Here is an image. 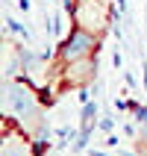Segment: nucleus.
I'll return each mask as SVG.
<instances>
[{"mask_svg": "<svg viewBox=\"0 0 147 156\" xmlns=\"http://www.w3.org/2000/svg\"><path fill=\"white\" fill-rule=\"evenodd\" d=\"M3 112H9L15 121H33L38 115V94L26 77L3 83Z\"/></svg>", "mask_w": 147, "mask_h": 156, "instance_id": "obj_1", "label": "nucleus"}, {"mask_svg": "<svg viewBox=\"0 0 147 156\" xmlns=\"http://www.w3.org/2000/svg\"><path fill=\"white\" fill-rule=\"evenodd\" d=\"M97 35L82 30V27H74L68 33V38L59 44V62L62 65H68V62H79V59H88V56H94L100 47H97Z\"/></svg>", "mask_w": 147, "mask_h": 156, "instance_id": "obj_2", "label": "nucleus"}, {"mask_svg": "<svg viewBox=\"0 0 147 156\" xmlns=\"http://www.w3.org/2000/svg\"><path fill=\"white\" fill-rule=\"evenodd\" d=\"M71 18H74L77 27H82V30H88V33H94V35H100L106 27L112 24V15H109V9H106L103 0H77Z\"/></svg>", "mask_w": 147, "mask_h": 156, "instance_id": "obj_3", "label": "nucleus"}, {"mask_svg": "<svg viewBox=\"0 0 147 156\" xmlns=\"http://www.w3.org/2000/svg\"><path fill=\"white\" fill-rule=\"evenodd\" d=\"M94 77H97V59H94V56L79 59V62H68L65 71H62L65 86H77V88H86Z\"/></svg>", "mask_w": 147, "mask_h": 156, "instance_id": "obj_4", "label": "nucleus"}, {"mask_svg": "<svg viewBox=\"0 0 147 156\" xmlns=\"http://www.w3.org/2000/svg\"><path fill=\"white\" fill-rule=\"evenodd\" d=\"M0 156H38V153H35V141H30L21 130L9 127L3 133V153Z\"/></svg>", "mask_w": 147, "mask_h": 156, "instance_id": "obj_5", "label": "nucleus"}, {"mask_svg": "<svg viewBox=\"0 0 147 156\" xmlns=\"http://www.w3.org/2000/svg\"><path fill=\"white\" fill-rule=\"evenodd\" d=\"M94 118H97V103H82V112H79V130L94 133Z\"/></svg>", "mask_w": 147, "mask_h": 156, "instance_id": "obj_6", "label": "nucleus"}, {"mask_svg": "<svg viewBox=\"0 0 147 156\" xmlns=\"http://www.w3.org/2000/svg\"><path fill=\"white\" fill-rule=\"evenodd\" d=\"M88 139H91V133H86V130L74 133V136H71V150H74V153H82L86 144H88Z\"/></svg>", "mask_w": 147, "mask_h": 156, "instance_id": "obj_7", "label": "nucleus"}, {"mask_svg": "<svg viewBox=\"0 0 147 156\" xmlns=\"http://www.w3.org/2000/svg\"><path fill=\"white\" fill-rule=\"evenodd\" d=\"M6 27L12 30V33H18V35H26V38H30V30H26V27L21 24V21H15V18H6Z\"/></svg>", "mask_w": 147, "mask_h": 156, "instance_id": "obj_8", "label": "nucleus"}, {"mask_svg": "<svg viewBox=\"0 0 147 156\" xmlns=\"http://www.w3.org/2000/svg\"><path fill=\"white\" fill-rule=\"evenodd\" d=\"M97 127H100V133H112L115 130V121H112V118H103V121H97Z\"/></svg>", "mask_w": 147, "mask_h": 156, "instance_id": "obj_9", "label": "nucleus"}, {"mask_svg": "<svg viewBox=\"0 0 147 156\" xmlns=\"http://www.w3.org/2000/svg\"><path fill=\"white\" fill-rule=\"evenodd\" d=\"M106 144H109V147H118V144H121V139H118V136H109V139H106Z\"/></svg>", "mask_w": 147, "mask_h": 156, "instance_id": "obj_10", "label": "nucleus"}, {"mask_svg": "<svg viewBox=\"0 0 147 156\" xmlns=\"http://www.w3.org/2000/svg\"><path fill=\"white\" fill-rule=\"evenodd\" d=\"M18 9L21 12H30V0H18Z\"/></svg>", "mask_w": 147, "mask_h": 156, "instance_id": "obj_11", "label": "nucleus"}, {"mask_svg": "<svg viewBox=\"0 0 147 156\" xmlns=\"http://www.w3.org/2000/svg\"><path fill=\"white\" fill-rule=\"evenodd\" d=\"M141 83H144V88H147V65H144V74H141Z\"/></svg>", "mask_w": 147, "mask_h": 156, "instance_id": "obj_12", "label": "nucleus"}]
</instances>
